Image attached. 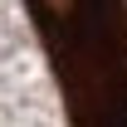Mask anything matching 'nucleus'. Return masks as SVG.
I'll list each match as a JSON object with an SVG mask.
<instances>
[{"instance_id":"1","label":"nucleus","mask_w":127,"mask_h":127,"mask_svg":"<svg viewBox=\"0 0 127 127\" xmlns=\"http://www.w3.org/2000/svg\"><path fill=\"white\" fill-rule=\"evenodd\" d=\"M39 20V34H44V49L54 54V68H59V83L68 93V108L73 117H93V122H122L127 103L122 93L112 88V78L103 73L88 34H83L78 20H98V25H117L127 30V5L122 0H25Z\"/></svg>"}]
</instances>
